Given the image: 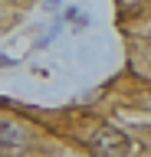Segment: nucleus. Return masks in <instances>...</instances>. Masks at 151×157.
<instances>
[{"mask_svg": "<svg viewBox=\"0 0 151 157\" xmlns=\"http://www.w3.org/2000/svg\"><path fill=\"white\" fill-rule=\"evenodd\" d=\"M89 144H92V154L95 157H125L131 151V141L121 134L118 128H99Z\"/></svg>", "mask_w": 151, "mask_h": 157, "instance_id": "1", "label": "nucleus"}, {"mask_svg": "<svg viewBox=\"0 0 151 157\" xmlns=\"http://www.w3.org/2000/svg\"><path fill=\"white\" fill-rule=\"evenodd\" d=\"M23 144H26V131L20 124L0 121V147H23Z\"/></svg>", "mask_w": 151, "mask_h": 157, "instance_id": "2", "label": "nucleus"}]
</instances>
